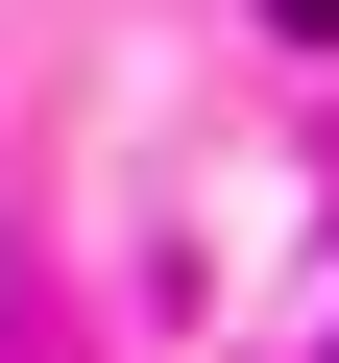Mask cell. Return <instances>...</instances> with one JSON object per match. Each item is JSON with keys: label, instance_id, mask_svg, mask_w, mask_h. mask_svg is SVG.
I'll return each instance as SVG.
<instances>
[{"label": "cell", "instance_id": "1", "mask_svg": "<svg viewBox=\"0 0 339 363\" xmlns=\"http://www.w3.org/2000/svg\"><path fill=\"white\" fill-rule=\"evenodd\" d=\"M267 25H291V49H339V0H267Z\"/></svg>", "mask_w": 339, "mask_h": 363}]
</instances>
